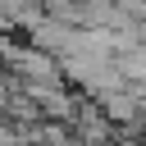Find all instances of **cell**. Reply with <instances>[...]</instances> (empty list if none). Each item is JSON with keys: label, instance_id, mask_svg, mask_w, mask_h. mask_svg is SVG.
I'll return each mask as SVG.
<instances>
[{"label": "cell", "instance_id": "6da1fadb", "mask_svg": "<svg viewBox=\"0 0 146 146\" xmlns=\"http://www.w3.org/2000/svg\"><path fill=\"white\" fill-rule=\"evenodd\" d=\"M137 110H146V105H141L137 96H128V91H105V96H100V114H105L110 123H132Z\"/></svg>", "mask_w": 146, "mask_h": 146}]
</instances>
